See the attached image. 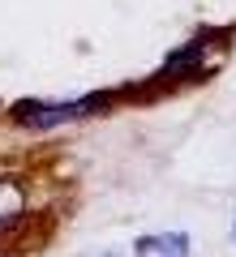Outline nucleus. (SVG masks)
Here are the masks:
<instances>
[{
  "label": "nucleus",
  "instance_id": "4",
  "mask_svg": "<svg viewBox=\"0 0 236 257\" xmlns=\"http://www.w3.org/2000/svg\"><path fill=\"white\" fill-rule=\"evenodd\" d=\"M232 240H236V227H232Z\"/></svg>",
  "mask_w": 236,
  "mask_h": 257
},
{
  "label": "nucleus",
  "instance_id": "1",
  "mask_svg": "<svg viewBox=\"0 0 236 257\" xmlns=\"http://www.w3.org/2000/svg\"><path fill=\"white\" fill-rule=\"evenodd\" d=\"M103 94H91V99H69V103H52V99H26V103H13L9 116L18 120L22 128H56V124H69V120H82L91 111L103 107Z\"/></svg>",
  "mask_w": 236,
  "mask_h": 257
},
{
  "label": "nucleus",
  "instance_id": "3",
  "mask_svg": "<svg viewBox=\"0 0 236 257\" xmlns=\"http://www.w3.org/2000/svg\"><path fill=\"white\" fill-rule=\"evenodd\" d=\"M137 257H189V236L185 231H159V236H142L137 240Z\"/></svg>",
  "mask_w": 236,
  "mask_h": 257
},
{
  "label": "nucleus",
  "instance_id": "2",
  "mask_svg": "<svg viewBox=\"0 0 236 257\" xmlns=\"http://www.w3.org/2000/svg\"><path fill=\"white\" fill-rule=\"evenodd\" d=\"M26 184L18 176H0V236L13 231L22 219H26Z\"/></svg>",
  "mask_w": 236,
  "mask_h": 257
}]
</instances>
